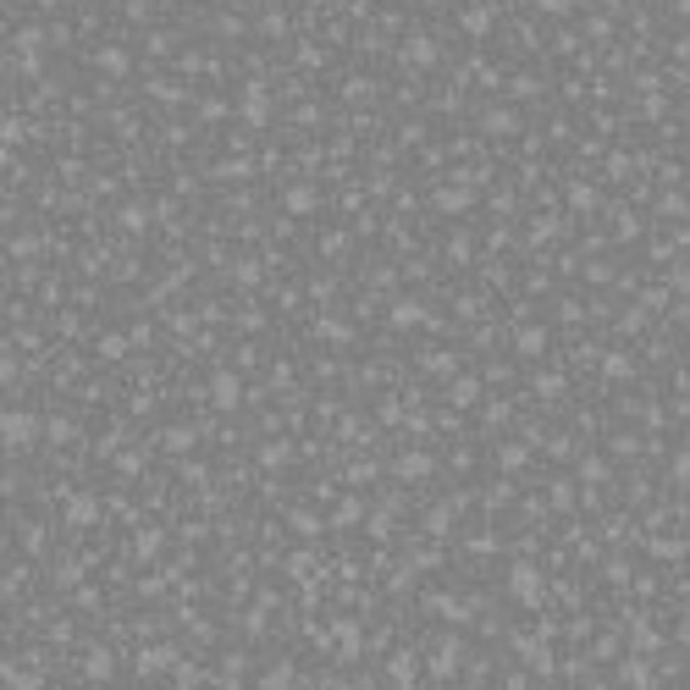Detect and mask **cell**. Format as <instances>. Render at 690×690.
<instances>
[{
	"mask_svg": "<svg viewBox=\"0 0 690 690\" xmlns=\"http://www.w3.org/2000/svg\"><path fill=\"white\" fill-rule=\"evenodd\" d=\"M100 67H105V72H122L127 56H122V50H100Z\"/></svg>",
	"mask_w": 690,
	"mask_h": 690,
	"instance_id": "1",
	"label": "cell"
},
{
	"mask_svg": "<svg viewBox=\"0 0 690 690\" xmlns=\"http://www.w3.org/2000/svg\"><path fill=\"white\" fill-rule=\"evenodd\" d=\"M409 61H431V39H414L409 45Z\"/></svg>",
	"mask_w": 690,
	"mask_h": 690,
	"instance_id": "2",
	"label": "cell"
},
{
	"mask_svg": "<svg viewBox=\"0 0 690 690\" xmlns=\"http://www.w3.org/2000/svg\"><path fill=\"white\" fill-rule=\"evenodd\" d=\"M541 6H547V11H563V6H569V0H541Z\"/></svg>",
	"mask_w": 690,
	"mask_h": 690,
	"instance_id": "3",
	"label": "cell"
},
{
	"mask_svg": "<svg viewBox=\"0 0 690 690\" xmlns=\"http://www.w3.org/2000/svg\"><path fill=\"white\" fill-rule=\"evenodd\" d=\"M39 6H56V0H39Z\"/></svg>",
	"mask_w": 690,
	"mask_h": 690,
	"instance_id": "4",
	"label": "cell"
}]
</instances>
